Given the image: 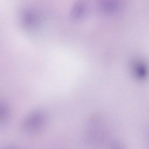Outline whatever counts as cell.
<instances>
[{
	"label": "cell",
	"instance_id": "cell-1",
	"mask_svg": "<svg viewBox=\"0 0 149 149\" xmlns=\"http://www.w3.org/2000/svg\"><path fill=\"white\" fill-rule=\"evenodd\" d=\"M105 8L109 12H113L117 8V4L112 0H109L105 3Z\"/></svg>",
	"mask_w": 149,
	"mask_h": 149
}]
</instances>
